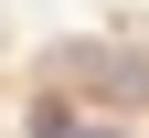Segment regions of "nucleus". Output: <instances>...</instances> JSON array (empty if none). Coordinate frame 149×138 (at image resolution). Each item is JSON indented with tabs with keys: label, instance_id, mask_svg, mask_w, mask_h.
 <instances>
[{
	"label": "nucleus",
	"instance_id": "nucleus-1",
	"mask_svg": "<svg viewBox=\"0 0 149 138\" xmlns=\"http://www.w3.org/2000/svg\"><path fill=\"white\" fill-rule=\"evenodd\" d=\"M64 74H74L85 96H96V106H149V64H139V53H107V43H74V53H64Z\"/></svg>",
	"mask_w": 149,
	"mask_h": 138
},
{
	"label": "nucleus",
	"instance_id": "nucleus-2",
	"mask_svg": "<svg viewBox=\"0 0 149 138\" xmlns=\"http://www.w3.org/2000/svg\"><path fill=\"white\" fill-rule=\"evenodd\" d=\"M74 138H139V128H85V117H74Z\"/></svg>",
	"mask_w": 149,
	"mask_h": 138
}]
</instances>
